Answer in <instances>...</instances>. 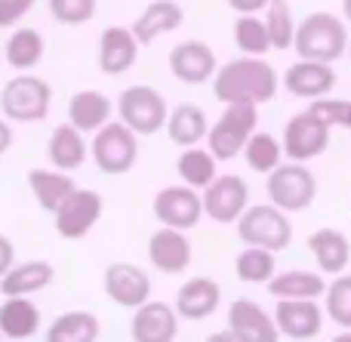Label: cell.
Segmentation results:
<instances>
[{
  "instance_id": "obj_1",
  "label": "cell",
  "mask_w": 351,
  "mask_h": 342,
  "mask_svg": "<svg viewBox=\"0 0 351 342\" xmlns=\"http://www.w3.org/2000/svg\"><path fill=\"white\" fill-rule=\"evenodd\" d=\"M278 71L256 56L225 62L213 77V93L222 105H265L278 96Z\"/></svg>"
},
{
  "instance_id": "obj_2",
  "label": "cell",
  "mask_w": 351,
  "mask_h": 342,
  "mask_svg": "<svg viewBox=\"0 0 351 342\" xmlns=\"http://www.w3.org/2000/svg\"><path fill=\"white\" fill-rule=\"evenodd\" d=\"M299 59L324 62L333 65L336 59L348 53V28L333 12H311L296 25V40H293Z\"/></svg>"
},
{
  "instance_id": "obj_3",
  "label": "cell",
  "mask_w": 351,
  "mask_h": 342,
  "mask_svg": "<svg viewBox=\"0 0 351 342\" xmlns=\"http://www.w3.org/2000/svg\"><path fill=\"white\" fill-rule=\"evenodd\" d=\"M53 108V86L37 74H16L0 90V111L10 123H40Z\"/></svg>"
},
{
  "instance_id": "obj_4",
  "label": "cell",
  "mask_w": 351,
  "mask_h": 342,
  "mask_svg": "<svg viewBox=\"0 0 351 342\" xmlns=\"http://www.w3.org/2000/svg\"><path fill=\"white\" fill-rule=\"evenodd\" d=\"M237 238L247 247L284 253L293 244V222L274 204H250L247 213L237 219Z\"/></svg>"
},
{
  "instance_id": "obj_5",
  "label": "cell",
  "mask_w": 351,
  "mask_h": 342,
  "mask_svg": "<svg viewBox=\"0 0 351 342\" xmlns=\"http://www.w3.org/2000/svg\"><path fill=\"white\" fill-rule=\"evenodd\" d=\"M114 111L121 117L123 127H130L136 136H154L167 127V117H170V108H167V99L160 96V90L148 84H133L127 90H121L114 102Z\"/></svg>"
},
{
  "instance_id": "obj_6",
  "label": "cell",
  "mask_w": 351,
  "mask_h": 342,
  "mask_svg": "<svg viewBox=\"0 0 351 342\" xmlns=\"http://www.w3.org/2000/svg\"><path fill=\"white\" fill-rule=\"evenodd\" d=\"M256 123H259V105H225L219 121L210 123V133H206L210 154L216 160H234L253 139Z\"/></svg>"
},
{
  "instance_id": "obj_7",
  "label": "cell",
  "mask_w": 351,
  "mask_h": 342,
  "mask_svg": "<svg viewBox=\"0 0 351 342\" xmlns=\"http://www.w3.org/2000/svg\"><path fill=\"white\" fill-rule=\"evenodd\" d=\"M268 204H274L278 210H284L287 216L290 213H302L315 204L317 197V179L315 173L308 170V164H280L274 173H268Z\"/></svg>"
},
{
  "instance_id": "obj_8",
  "label": "cell",
  "mask_w": 351,
  "mask_h": 342,
  "mask_svg": "<svg viewBox=\"0 0 351 342\" xmlns=\"http://www.w3.org/2000/svg\"><path fill=\"white\" fill-rule=\"evenodd\" d=\"M90 158L105 176H123L139 160V136L121 121L105 123L90 142Z\"/></svg>"
},
{
  "instance_id": "obj_9",
  "label": "cell",
  "mask_w": 351,
  "mask_h": 342,
  "mask_svg": "<svg viewBox=\"0 0 351 342\" xmlns=\"http://www.w3.org/2000/svg\"><path fill=\"white\" fill-rule=\"evenodd\" d=\"M200 197H204L206 219H213L216 225H231V222L237 225V219H241L250 207V185L243 182V176H237V173H219V176L200 191Z\"/></svg>"
},
{
  "instance_id": "obj_10",
  "label": "cell",
  "mask_w": 351,
  "mask_h": 342,
  "mask_svg": "<svg viewBox=\"0 0 351 342\" xmlns=\"http://www.w3.org/2000/svg\"><path fill=\"white\" fill-rule=\"evenodd\" d=\"M152 213L164 228L191 232L204 219V197H200V191L188 188V185H167L154 195Z\"/></svg>"
},
{
  "instance_id": "obj_11",
  "label": "cell",
  "mask_w": 351,
  "mask_h": 342,
  "mask_svg": "<svg viewBox=\"0 0 351 342\" xmlns=\"http://www.w3.org/2000/svg\"><path fill=\"white\" fill-rule=\"evenodd\" d=\"M280 145H284L287 160H293V164H308V160L321 158L330 148V127L324 121H317V117L305 108L287 121Z\"/></svg>"
},
{
  "instance_id": "obj_12",
  "label": "cell",
  "mask_w": 351,
  "mask_h": 342,
  "mask_svg": "<svg viewBox=\"0 0 351 342\" xmlns=\"http://www.w3.org/2000/svg\"><path fill=\"white\" fill-rule=\"evenodd\" d=\"M102 287L114 306L133 308V312L152 300V278L136 262H111L102 275Z\"/></svg>"
},
{
  "instance_id": "obj_13",
  "label": "cell",
  "mask_w": 351,
  "mask_h": 342,
  "mask_svg": "<svg viewBox=\"0 0 351 342\" xmlns=\"http://www.w3.org/2000/svg\"><path fill=\"white\" fill-rule=\"evenodd\" d=\"M105 213V201L99 191L93 188H77L71 197L65 201V207L53 216L56 219V232L65 241H80L99 225Z\"/></svg>"
},
{
  "instance_id": "obj_14",
  "label": "cell",
  "mask_w": 351,
  "mask_h": 342,
  "mask_svg": "<svg viewBox=\"0 0 351 342\" xmlns=\"http://www.w3.org/2000/svg\"><path fill=\"white\" fill-rule=\"evenodd\" d=\"M170 71L179 84L200 86L216 77V53L204 40H182L170 49Z\"/></svg>"
},
{
  "instance_id": "obj_15",
  "label": "cell",
  "mask_w": 351,
  "mask_h": 342,
  "mask_svg": "<svg viewBox=\"0 0 351 342\" xmlns=\"http://www.w3.org/2000/svg\"><path fill=\"white\" fill-rule=\"evenodd\" d=\"M179 315L170 302L148 300L139 306L130 321V337L133 342H176L179 337Z\"/></svg>"
},
{
  "instance_id": "obj_16",
  "label": "cell",
  "mask_w": 351,
  "mask_h": 342,
  "mask_svg": "<svg viewBox=\"0 0 351 342\" xmlns=\"http://www.w3.org/2000/svg\"><path fill=\"white\" fill-rule=\"evenodd\" d=\"M194 253H191V241H188V232H176V228H164L152 232L148 238V262L154 265L164 275H182L188 271Z\"/></svg>"
},
{
  "instance_id": "obj_17",
  "label": "cell",
  "mask_w": 351,
  "mask_h": 342,
  "mask_svg": "<svg viewBox=\"0 0 351 342\" xmlns=\"http://www.w3.org/2000/svg\"><path fill=\"white\" fill-rule=\"evenodd\" d=\"M274 324L290 339H315L324 330V308L317 300H278Z\"/></svg>"
},
{
  "instance_id": "obj_18",
  "label": "cell",
  "mask_w": 351,
  "mask_h": 342,
  "mask_svg": "<svg viewBox=\"0 0 351 342\" xmlns=\"http://www.w3.org/2000/svg\"><path fill=\"white\" fill-rule=\"evenodd\" d=\"M139 40H136L133 28H121V25H108L99 37V71L117 77L127 74L139 59Z\"/></svg>"
},
{
  "instance_id": "obj_19",
  "label": "cell",
  "mask_w": 351,
  "mask_h": 342,
  "mask_svg": "<svg viewBox=\"0 0 351 342\" xmlns=\"http://www.w3.org/2000/svg\"><path fill=\"white\" fill-rule=\"evenodd\" d=\"M336 80L339 77H336L333 65L299 59L284 71V90L296 99H311L315 102V99H324L333 93Z\"/></svg>"
},
{
  "instance_id": "obj_20",
  "label": "cell",
  "mask_w": 351,
  "mask_h": 342,
  "mask_svg": "<svg viewBox=\"0 0 351 342\" xmlns=\"http://www.w3.org/2000/svg\"><path fill=\"white\" fill-rule=\"evenodd\" d=\"M228 330L241 342H278L280 330L274 324V315H268L259 302L234 300L228 308Z\"/></svg>"
},
{
  "instance_id": "obj_21",
  "label": "cell",
  "mask_w": 351,
  "mask_h": 342,
  "mask_svg": "<svg viewBox=\"0 0 351 342\" xmlns=\"http://www.w3.org/2000/svg\"><path fill=\"white\" fill-rule=\"evenodd\" d=\"M219 302H222V287H219L213 278L197 275V278H188V281L176 290L173 308L182 321H204L216 312Z\"/></svg>"
},
{
  "instance_id": "obj_22",
  "label": "cell",
  "mask_w": 351,
  "mask_h": 342,
  "mask_svg": "<svg viewBox=\"0 0 351 342\" xmlns=\"http://www.w3.org/2000/svg\"><path fill=\"white\" fill-rule=\"evenodd\" d=\"M111 114H114V102L102 90H80L68 102V123L84 136H96L105 123H111Z\"/></svg>"
},
{
  "instance_id": "obj_23",
  "label": "cell",
  "mask_w": 351,
  "mask_h": 342,
  "mask_svg": "<svg viewBox=\"0 0 351 342\" xmlns=\"http://www.w3.org/2000/svg\"><path fill=\"white\" fill-rule=\"evenodd\" d=\"M185 22V12L176 0H152L145 10L136 16L133 22V34L139 40V47H152L158 37L170 34L179 25Z\"/></svg>"
},
{
  "instance_id": "obj_24",
  "label": "cell",
  "mask_w": 351,
  "mask_h": 342,
  "mask_svg": "<svg viewBox=\"0 0 351 342\" xmlns=\"http://www.w3.org/2000/svg\"><path fill=\"white\" fill-rule=\"evenodd\" d=\"M47 158L53 164V170H62V173H71V170H80L90 158V142L84 139L80 130H74L71 123H59V127L49 133V142H47Z\"/></svg>"
},
{
  "instance_id": "obj_25",
  "label": "cell",
  "mask_w": 351,
  "mask_h": 342,
  "mask_svg": "<svg viewBox=\"0 0 351 342\" xmlns=\"http://www.w3.org/2000/svg\"><path fill=\"white\" fill-rule=\"evenodd\" d=\"M28 188H31V195H34L37 207L56 216L62 207H65L68 197L77 191V182L62 170H43V167H34V170H28Z\"/></svg>"
},
{
  "instance_id": "obj_26",
  "label": "cell",
  "mask_w": 351,
  "mask_h": 342,
  "mask_svg": "<svg viewBox=\"0 0 351 342\" xmlns=\"http://www.w3.org/2000/svg\"><path fill=\"white\" fill-rule=\"evenodd\" d=\"M40 308L28 296H6L0 302V333H3V339H31L40 333Z\"/></svg>"
},
{
  "instance_id": "obj_27",
  "label": "cell",
  "mask_w": 351,
  "mask_h": 342,
  "mask_svg": "<svg viewBox=\"0 0 351 342\" xmlns=\"http://www.w3.org/2000/svg\"><path fill=\"white\" fill-rule=\"evenodd\" d=\"M308 250L324 275H333V278L346 275L351 262V244L339 228H317L308 238Z\"/></svg>"
},
{
  "instance_id": "obj_28",
  "label": "cell",
  "mask_w": 351,
  "mask_h": 342,
  "mask_svg": "<svg viewBox=\"0 0 351 342\" xmlns=\"http://www.w3.org/2000/svg\"><path fill=\"white\" fill-rule=\"evenodd\" d=\"M56 269L47 259H28V262H16L3 278H0V293L3 296H31L40 293L53 284Z\"/></svg>"
},
{
  "instance_id": "obj_29",
  "label": "cell",
  "mask_w": 351,
  "mask_h": 342,
  "mask_svg": "<svg viewBox=\"0 0 351 342\" xmlns=\"http://www.w3.org/2000/svg\"><path fill=\"white\" fill-rule=\"evenodd\" d=\"M167 133H170V142L179 148H194L200 139H206L210 133V121H206V111L200 105L182 102L176 105L167 117Z\"/></svg>"
},
{
  "instance_id": "obj_30",
  "label": "cell",
  "mask_w": 351,
  "mask_h": 342,
  "mask_svg": "<svg viewBox=\"0 0 351 342\" xmlns=\"http://www.w3.org/2000/svg\"><path fill=\"white\" fill-rule=\"evenodd\" d=\"M268 293L274 300H321L327 293V281L317 271L290 269V271H278L268 281Z\"/></svg>"
},
{
  "instance_id": "obj_31",
  "label": "cell",
  "mask_w": 351,
  "mask_h": 342,
  "mask_svg": "<svg viewBox=\"0 0 351 342\" xmlns=\"http://www.w3.org/2000/svg\"><path fill=\"white\" fill-rule=\"evenodd\" d=\"M102 333V324L93 312L74 308V312H62L59 318L49 321L47 342H96Z\"/></svg>"
},
{
  "instance_id": "obj_32",
  "label": "cell",
  "mask_w": 351,
  "mask_h": 342,
  "mask_svg": "<svg viewBox=\"0 0 351 342\" xmlns=\"http://www.w3.org/2000/svg\"><path fill=\"white\" fill-rule=\"evenodd\" d=\"M43 49H47V43H43L40 31L34 28H16L10 34V40L3 43V59L10 68H16V71H31V68H37L43 62Z\"/></svg>"
},
{
  "instance_id": "obj_33",
  "label": "cell",
  "mask_w": 351,
  "mask_h": 342,
  "mask_svg": "<svg viewBox=\"0 0 351 342\" xmlns=\"http://www.w3.org/2000/svg\"><path fill=\"white\" fill-rule=\"evenodd\" d=\"M176 173H179L182 185L194 191H204L213 179L219 176V160L210 154V148H185L176 160Z\"/></svg>"
},
{
  "instance_id": "obj_34",
  "label": "cell",
  "mask_w": 351,
  "mask_h": 342,
  "mask_svg": "<svg viewBox=\"0 0 351 342\" xmlns=\"http://www.w3.org/2000/svg\"><path fill=\"white\" fill-rule=\"evenodd\" d=\"M234 275L243 284H268L278 275V259L271 250H262V247H243L234 259Z\"/></svg>"
},
{
  "instance_id": "obj_35",
  "label": "cell",
  "mask_w": 351,
  "mask_h": 342,
  "mask_svg": "<svg viewBox=\"0 0 351 342\" xmlns=\"http://www.w3.org/2000/svg\"><path fill=\"white\" fill-rule=\"evenodd\" d=\"M280 158H284V145H280L271 133H259V130H256L253 139L243 148V160H247V167L256 173H274L284 164Z\"/></svg>"
},
{
  "instance_id": "obj_36",
  "label": "cell",
  "mask_w": 351,
  "mask_h": 342,
  "mask_svg": "<svg viewBox=\"0 0 351 342\" xmlns=\"http://www.w3.org/2000/svg\"><path fill=\"white\" fill-rule=\"evenodd\" d=\"M234 43L243 56H262L271 49V37H268V28H265V19L259 16H237L234 22Z\"/></svg>"
},
{
  "instance_id": "obj_37",
  "label": "cell",
  "mask_w": 351,
  "mask_h": 342,
  "mask_svg": "<svg viewBox=\"0 0 351 342\" xmlns=\"http://www.w3.org/2000/svg\"><path fill=\"white\" fill-rule=\"evenodd\" d=\"M296 19H293L287 0H271L265 10V28L271 37V49H293L296 40Z\"/></svg>"
},
{
  "instance_id": "obj_38",
  "label": "cell",
  "mask_w": 351,
  "mask_h": 342,
  "mask_svg": "<svg viewBox=\"0 0 351 342\" xmlns=\"http://www.w3.org/2000/svg\"><path fill=\"white\" fill-rule=\"evenodd\" d=\"M324 315L342 330H351V275H339L330 281L324 293Z\"/></svg>"
},
{
  "instance_id": "obj_39",
  "label": "cell",
  "mask_w": 351,
  "mask_h": 342,
  "mask_svg": "<svg viewBox=\"0 0 351 342\" xmlns=\"http://www.w3.org/2000/svg\"><path fill=\"white\" fill-rule=\"evenodd\" d=\"M96 10H99L96 0H49L53 19L62 25H71V28L93 22V19H96Z\"/></svg>"
},
{
  "instance_id": "obj_40",
  "label": "cell",
  "mask_w": 351,
  "mask_h": 342,
  "mask_svg": "<svg viewBox=\"0 0 351 342\" xmlns=\"http://www.w3.org/2000/svg\"><path fill=\"white\" fill-rule=\"evenodd\" d=\"M308 111L317 117V121H324L330 130L339 127V130H351V99H315V102L308 105Z\"/></svg>"
},
{
  "instance_id": "obj_41",
  "label": "cell",
  "mask_w": 351,
  "mask_h": 342,
  "mask_svg": "<svg viewBox=\"0 0 351 342\" xmlns=\"http://www.w3.org/2000/svg\"><path fill=\"white\" fill-rule=\"evenodd\" d=\"M31 10L34 0H0V28H16Z\"/></svg>"
},
{
  "instance_id": "obj_42",
  "label": "cell",
  "mask_w": 351,
  "mask_h": 342,
  "mask_svg": "<svg viewBox=\"0 0 351 342\" xmlns=\"http://www.w3.org/2000/svg\"><path fill=\"white\" fill-rule=\"evenodd\" d=\"M271 0H228V6L237 12V16H256V12L268 10Z\"/></svg>"
},
{
  "instance_id": "obj_43",
  "label": "cell",
  "mask_w": 351,
  "mask_h": 342,
  "mask_svg": "<svg viewBox=\"0 0 351 342\" xmlns=\"http://www.w3.org/2000/svg\"><path fill=\"white\" fill-rule=\"evenodd\" d=\"M12 265H16V247H12V241L6 238V234H0V278H3Z\"/></svg>"
},
{
  "instance_id": "obj_44",
  "label": "cell",
  "mask_w": 351,
  "mask_h": 342,
  "mask_svg": "<svg viewBox=\"0 0 351 342\" xmlns=\"http://www.w3.org/2000/svg\"><path fill=\"white\" fill-rule=\"evenodd\" d=\"M12 148V127L6 121H0V158Z\"/></svg>"
},
{
  "instance_id": "obj_45",
  "label": "cell",
  "mask_w": 351,
  "mask_h": 342,
  "mask_svg": "<svg viewBox=\"0 0 351 342\" xmlns=\"http://www.w3.org/2000/svg\"><path fill=\"white\" fill-rule=\"evenodd\" d=\"M204 342H241L234 337V333L228 330V327H225V330H216V333H210V337H206Z\"/></svg>"
},
{
  "instance_id": "obj_46",
  "label": "cell",
  "mask_w": 351,
  "mask_h": 342,
  "mask_svg": "<svg viewBox=\"0 0 351 342\" xmlns=\"http://www.w3.org/2000/svg\"><path fill=\"white\" fill-rule=\"evenodd\" d=\"M342 16H346V22L351 25V0H342Z\"/></svg>"
},
{
  "instance_id": "obj_47",
  "label": "cell",
  "mask_w": 351,
  "mask_h": 342,
  "mask_svg": "<svg viewBox=\"0 0 351 342\" xmlns=\"http://www.w3.org/2000/svg\"><path fill=\"white\" fill-rule=\"evenodd\" d=\"M330 342H351V330H342V333H339V337H333V339H330Z\"/></svg>"
},
{
  "instance_id": "obj_48",
  "label": "cell",
  "mask_w": 351,
  "mask_h": 342,
  "mask_svg": "<svg viewBox=\"0 0 351 342\" xmlns=\"http://www.w3.org/2000/svg\"><path fill=\"white\" fill-rule=\"evenodd\" d=\"M346 56H348V59H351V40H348V53H346Z\"/></svg>"
},
{
  "instance_id": "obj_49",
  "label": "cell",
  "mask_w": 351,
  "mask_h": 342,
  "mask_svg": "<svg viewBox=\"0 0 351 342\" xmlns=\"http://www.w3.org/2000/svg\"><path fill=\"white\" fill-rule=\"evenodd\" d=\"M0 59H3V49H0Z\"/></svg>"
},
{
  "instance_id": "obj_50",
  "label": "cell",
  "mask_w": 351,
  "mask_h": 342,
  "mask_svg": "<svg viewBox=\"0 0 351 342\" xmlns=\"http://www.w3.org/2000/svg\"><path fill=\"white\" fill-rule=\"evenodd\" d=\"M0 342H3V333H0Z\"/></svg>"
}]
</instances>
